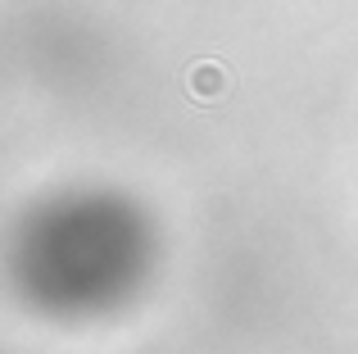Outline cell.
I'll list each match as a JSON object with an SVG mask.
<instances>
[{
	"mask_svg": "<svg viewBox=\"0 0 358 354\" xmlns=\"http://www.w3.org/2000/svg\"><path fill=\"white\" fill-rule=\"evenodd\" d=\"M164 264L159 218L114 182H64L36 195L9 227L5 273L18 304L59 327L127 313Z\"/></svg>",
	"mask_w": 358,
	"mask_h": 354,
	"instance_id": "obj_1",
	"label": "cell"
}]
</instances>
